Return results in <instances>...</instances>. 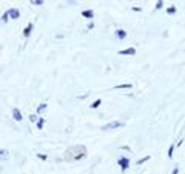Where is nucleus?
<instances>
[{
	"mask_svg": "<svg viewBox=\"0 0 185 174\" xmlns=\"http://www.w3.org/2000/svg\"><path fill=\"white\" fill-rule=\"evenodd\" d=\"M119 126H122V122H110V123H107V125H103L102 129H103V131H110V129L119 128Z\"/></svg>",
	"mask_w": 185,
	"mask_h": 174,
	"instance_id": "1",
	"label": "nucleus"
},
{
	"mask_svg": "<svg viewBox=\"0 0 185 174\" xmlns=\"http://www.w3.org/2000/svg\"><path fill=\"white\" fill-rule=\"evenodd\" d=\"M117 163H119V166L122 168V171H125V170L128 168V165H130V162H128L127 157H120V159L117 160Z\"/></svg>",
	"mask_w": 185,
	"mask_h": 174,
	"instance_id": "2",
	"label": "nucleus"
},
{
	"mask_svg": "<svg viewBox=\"0 0 185 174\" xmlns=\"http://www.w3.org/2000/svg\"><path fill=\"white\" fill-rule=\"evenodd\" d=\"M119 54H122V55H133V54H136V50L134 48H128V50H122V51H119Z\"/></svg>",
	"mask_w": 185,
	"mask_h": 174,
	"instance_id": "3",
	"label": "nucleus"
},
{
	"mask_svg": "<svg viewBox=\"0 0 185 174\" xmlns=\"http://www.w3.org/2000/svg\"><path fill=\"white\" fill-rule=\"evenodd\" d=\"M13 117H14L16 120H18V122L22 120V114H20V111H18L17 108H14V109H13Z\"/></svg>",
	"mask_w": 185,
	"mask_h": 174,
	"instance_id": "4",
	"label": "nucleus"
},
{
	"mask_svg": "<svg viewBox=\"0 0 185 174\" xmlns=\"http://www.w3.org/2000/svg\"><path fill=\"white\" fill-rule=\"evenodd\" d=\"M8 13H9V16H11L13 18H18V17H20V13H18V9H9Z\"/></svg>",
	"mask_w": 185,
	"mask_h": 174,
	"instance_id": "5",
	"label": "nucleus"
},
{
	"mask_svg": "<svg viewBox=\"0 0 185 174\" xmlns=\"http://www.w3.org/2000/svg\"><path fill=\"white\" fill-rule=\"evenodd\" d=\"M31 31H33V23H29V25H28V26L25 28V31H23V35H25V37H29V33H31Z\"/></svg>",
	"mask_w": 185,
	"mask_h": 174,
	"instance_id": "6",
	"label": "nucleus"
},
{
	"mask_svg": "<svg viewBox=\"0 0 185 174\" xmlns=\"http://www.w3.org/2000/svg\"><path fill=\"white\" fill-rule=\"evenodd\" d=\"M82 16H83V17H87V18H92V11H91V9H87V11H83V13H82Z\"/></svg>",
	"mask_w": 185,
	"mask_h": 174,
	"instance_id": "7",
	"label": "nucleus"
},
{
	"mask_svg": "<svg viewBox=\"0 0 185 174\" xmlns=\"http://www.w3.org/2000/svg\"><path fill=\"white\" fill-rule=\"evenodd\" d=\"M116 35H117L119 39H125V37H127V33H125V31H120V29H119V31L116 33Z\"/></svg>",
	"mask_w": 185,
	"mask_h": 174,
	"instance_id": "8",
	"label": "nucleus"
},
{
	"mask_svg": "<svg viewBox=\"0 0 185 174\" xmlns=\"http://www.w3.org/2000/svg\"><path fill=\"white\" fill-rule=\"evenodd\" d=\"M43 123H45V120H43V119H39V122H37V128H39V129H42V128H43Z\"/></svg>",
	"mask_w": 185,
	"mask_h": 174,
	"instance_id": "9",
	"label": "nucleus"
},
{
	"mask_svg": "<svg viewBox=\"0 0 185 174\" xmlns=\"http://www.w3.org/2000/svg\"><path fill=\"white\" fill-rule=\"evenodd\" d=\"M147 160H150V156L144 157V159H140V160H137V165H142V163H144V162H147Z\"/></svg>",
	"mask_w": 185,
	"mask_h": 174,
	"instance_id": "10",
	"label": "nucleus"
},
{
	"mask_svg": "<svg viewBox=\"0 0 185 174\" xmlns=\"http://www.w3.org/2000/svg\"><path fill=\"white\" fill-rule=\"evenodd\" d=\"M45 108H46V103H42L40 106H39V108H37V113H42V111H43Z\"/></svg>",
	"mask_w": 185,
	"mask_h": 174,
	"instance_id": "11",
	"label": "nucleus"
},
{
	"mask_svg": "<svg viewBox=\"0 0 185 174\" xmlns=\"http://www.w3.org/2000/svg\"><path fill=\"white\" fill-rule=\"evenodd\" d=\"M173 150H174V145L170 146V150H168V157H173Z\"/></svg>",
	"mask_w": 185,
	"mask_h": 174,
	"instance_id": "12",
	"label": "nucleus"
},
{
	"mask_svg": "<svg viewBox=\"0 0 185 174\" xmlns=\"http://www.w3.org/2000/svg\"><path fill=\"white\" fill-rule=\"evenodd\" d=\"M100 103H102V100H96L94 103H91V108H97V106H99Z\"/></svg>",
	"mask_w": 185,
	"mask_h": 174,
	"instance_id": "13",
	"label": "nucleus"
},
{
	"mask_svg": "<svg viewBox=\"0 0 185 174\" xmlns=\"http://www.w3.org/2000/svg\"><path fill=\"white\" fill-rule=\"evenodd\" d=\"M29 120H31V122H39L37 116H34V114H31V116H29Z\"/></svg>",
	"mask_w": 185,
	"mask_h": 174,
	"instance_id": "14",
	"label": "nucleus"
},
{
	"mask_svg": "<svg viewBox=\"0 0 185 174\" xmlns=\"http://www.w3.org/2000/svg\"><path fill=\"white\" fill-rule=\"evenodd\" d=\"M8 16H9V13H8V11H6V13H5V14H3V17H2V20H3V22H8Z\"/></svg>",
	"mask_w": 185,
	"mask_h": 174,
	"instance_id": "15",
	"label": "nucleus"
},
{
	"mask_svg": "<svg viewBox=\"0 0 185 174\" xmlns=\"http://www.w3.org/2000/svg\"><path fill=\"white\" fill-rule=\"evenodd\" d=\"M162 5H164V2H162V0H159V2H157V5H156V9H161V8H162Z\"/></svg>",
	"mask_w": 185,
	"mask_h": 174,
	"instance_id": "16",
	"label": "nucleus"
},
{
	"mask_svg": "<svg viewBox=\"0 0 185 174\" xmlns=\"http://www.w3.org/2000/svg\"><path fill=\"white\" fill-rule=\"evenodd\" d=\"M174 13H176V8H174V6L168 8V14H174Z\"/></svg>",
	"mask_w": 185,
	"mask_h": 174,
	"instance_id": "17",
	"label": "nucleus"
},
{
	"mask_svg": "<svg viewBox=\"0 0 185 174\" xmlns=\"http://www.w3.org/2000/svg\"><path fill=\"white\" fill-rule=\"evenodd\" d=\"M31 3H34V5H42V3H43V2H42V0H33V2H31Z\"/></svg>",
	"mask_w": 185,
	"mask_h": 174,
	"instance_id": "18",
	"label": "nucleus"
},
{
	"mask_svg": "<svg viewBox=\"0 0 185 174\" xmlns=\"http://www.w3.org/2000/svg\"><path fill=\"white\" fill-rule=\"evenodd\" d=\"M37 157L42 159V160H46V156H45V154H37Z\"/></svg>",
	"mask_w": 185,
	"mask_h": 174,
	"instance_id": "19",
	"label": "nucleus"
},
{
	"mask_svg": "<svg viewBox=\"0 0 185 174\" xmlns=\"http://www.w3.org/2000/svg\"><path fill=\"white\" fill-rule=\"evenodd\" d=\"M117 88H131V85H130V83H125V85H119Z\"/></svg>",
	"mask_w": 185,
	"mask_h": 174,
	"instance_id": "20",
	"label": "nucleus"
},
{
	"mask_svg": "<svg viewBox=\"0 0 185 174\" xmlns=\"http://www.w3.org/2000/svg\"><path fill=\"white\" fill-rule=\"evenodd\" d=\"M0 151H2V157H3V159H5V156H8V153H6L5 150H0Z\"/></svg>",
	"mask_w": 185,
	"mask_h": 174,
	"instance_id": "21",
	"label": "nucleus"
},
{
	"mask_svg": "<svg viewBox=\"0 0 185 174\" xmlns=\"http://www.w3.org/2000/svg\"><path fill=\"white\" fill-rule=\"evenodd\" d=\"M177 171H179V168H174V170H173V173H171V174H177Z\"/></svg>",
	"mask_w": 185,
	"mask_h": 174,
	"instance_id": "22",
	"label": "nucleus"
}]
</instances>
